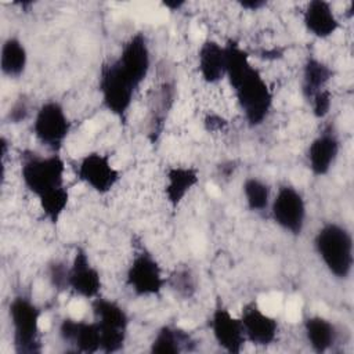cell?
<instances>
[{"mask_svg":"<svg viewBox=\"0 0 354 354\" xmlns=\"http://www.w3.org/2000/svg\"><path fill=\"white\" fill-rule=\"evenodd\" d=\"M28 112H29V108H28V104L25 100H18L8 111L7 113V118L11 123H19L22 120L26 119L28 116Z\"/></svg>","mask_w":354,"mask_h":354,"instance_id":"obj_29","label":"cell"},{"mask_svg":"<svg viewBox=\"0 0 354 354\" xmlns=\"http://www.w3.org/2000/svg\"><path fill=\"white\" fill-rule=\"evenodd\" d=\"M137 88L138 87L123 73L115 59L102 65L98 82L102 105L122 122L127 118Z\"/></svg>","mask_w":354,"mask_h":354,"instance_id":"obj_6","label":"cell"},{"mask_svg":"<svg viewBox=\"0 0 354 354\" xmlns=\"http://www.w3.org/2000/svg\"><path fill=\"white\" fill-rule=\"evenodd\" d=\"M162 4H163L166 8L171 10V11H177V10H180L185 3L181 1V0H169V1H163Z\"/></svg>","mask_w":354,"mask_h":354,"instance_id":"obj_32","label":"cell"},{"mask_svg":"<svg viewBox=\"0 0 354 354\" xmlns=\"http://www.w3.org/2000/svg\"><path fill=\"white\" fill-rule=\"evenodd\" d=\"M236 102L250 127H257L268 118L274 95L267 82L250 62L225 75Z\"/></svg>","mask_w":354,"mask_h":354,"instance_id":"obj_1","label":"cell"},{"mask_svg":"<svg viewBox=\"0 0 354 354\" xmlns=\"http://www.w3.org/2000/svg\"><path fill=\"white\" fill-rule=\"evenodd\" d=\"M91 308L100 332L101 351L108 354L120 351L126 344L129 330L126 310L118 301L101 296L93 299Z\"/></svg>","mask_w":354,"mask_h":354,"instance_id":"obj_5","label":"cell"},{"mask_svg":"<svg viewBox=\"0 0 354 354\" xmlns=\"http://www.w3.org/2000/svg\"><path fill=\"white\" fill-rule=\"evenodd\" d=\"M205 124H206L207 130H220V129H223V126L227 124V122L217 115H209L205 119Z\"/></svg>","mask_w":354,"mask_h":354,"instance_id":"obj_30","label":"cell"},{"mask_svg":"<svg viewBox=\"0 0 354 354\" xmlns=\"http://www.w3.org/2000/svg\"><path fill=\"white\" fill-rule=\"evenodd\" d=\"M65 162L57 152L46 156L33 151L22 153L21 178L37 199L65 185Z\"/></svg>","mask_w":354,"mask_h":354,"instance_id":"obj_3","label":"cell"},{"mask_svg":"<svg viewBox=\"0 0 354 354\" xmlns=\"http://www.w3.org/2000/svg\"><path fill=\"white\" fill-rule=\"evenodd\" d=\"M303 24L307 32L317 39H328L340 28L333 7L326 0H311L307 3L303 11Z\"/></svg>","mask_w":354,"mask_h":354,"instance_id":"obj_17","label":"cell"},{"mask_svg":"<svg viewBox=\"0 0 354 354\" xmlns=\"http://www.w3.org/2000/svg\"><path fill=\"white\" fill-rule=\"evenodd\" d=\"M37 201H39V205H40L44 218L51 224H57L68 207L69 189L66 188V185H64V187L41 196Z\"/></svg>","mask_w":354,"mask_h":354,"instance_id":"obj_25","label":"cell"},{"mask_svg":"<svg viewBox=\"0 0 354 354\" xmlns=\"http://www.w3.org/2000/svg\"><path fill=\"white\" fill-rule=\"evenodd\" d=\"M171 288L181 296L189 297L192 296L195 290V282L194 277L188 270H178L173 277H171Z\"/></svg>","mask_w":354,"mask_h":354,"instance_id":"obj_28","label":"cell"},{"mask_svg":"<svg viewBox=\"0 0 354 354\" xmlns=\"http://www.w3.org/2000/svg\"><path fill=\"white\" fill-rule=\"evenodd\" d=\"M167 283L156 259L145 249L138 250L126 271V285L138 297L158 296Z\"/></svg>","mask_w":354,"mask_h":354,"instance_id":"obj_8","label":"cell"},{"mask_svg":"<svg viewBox=\"0 0 354 354\" xmlns=\"http://www.w3.org/2000/svg\"><path fill=\"white\" fill-rule=\"evenodd\" d=\"M12 328V346L17 354H37L41 351L40 310L26 296H15L8 306Z\"/></svg>","mask_w":354,"mask_h":354,"instance_id":"obj_4","label":"cell"},{"mask_svg":"<svg viewBox=\"0 0 354 354\" xmlns=\"http://www.w3.org/2000/svg\"><path fill=\"white\" fill-rule=\"evenodd\" d=\"M308 104L311 106V112L317 119H324L332 106V93L329 88L321 90L317 94H314L310 100Z\"/></svg>","mask_w":354,"mask_h":354,"instance_id":"obj_27","label":"cell"},{"mask_svg":"<svg viewBox=\"0 0 354 354\" xmlns=\"http://www.w3.org/2000/svg\"><path fill=\"white\" fill-rule=\"evenodd\" d=\"M209 326L218 347L232 354L242 351V347L246 343V337L241 319L239 317L231 314V311L221 301H218L213 308Z\"/></svg>","mask_w":354,"mask_h":354,"instance_id":"obj_12","label":"cell"},{"mask_svg":"<svg viewBox=\"0 0 354 354\" xmlns=\"http://www.w3.org/2000/svg\"><path fill=\"white\" fill-rule=\"evenodd\" d=\"M191 343V336L178 328L163 325L153 336L149 351L153 354H178Z\"/></svg>","mask_w":354,"mask_h":354,"instance_id":"obj_23","label":"cell"},{"mask_svg":"<svg viewBox=\"0 0 354 354\" xmlns=\"http://www.w3.org/2000/svg\"><path fill=\"white\" fill-rule=\"evenodd\" d=\"M76 176L90 189L100 195L108 194L119 181L120 173L113 166L111 156L102 152H88L76 165Z\"/></svg>","mask_w":354,"mask_h":354,"instance_id":"obj_10","label":"cell"},{"mask_svg":"<svg viewBox=\"0 0 354 354\" xmlns=\"http://www.w3.org/2000/svg\"><path fill=\"white\" fill-rule=\"evenodd\" d=\"M58 335L64 343L71 344L79 353L101 351V339L95 322L66 317L58 326Z\"/></svg>","mask_w":354,"mask_h":354,"instance_id":"obj_16","label":"cell"},{"mask_svg":"<svg viewBox=\"0 0 354 354\" xmlns=\"http://www.w3.org/2000/svg\"><path fill=\"white\" fill-rule=\"evenodd\" d=\"M315 252L329 271L337 279H347L354 264V243L351 232L342 224L326 223L314 236Z\"/></svg>","mask_w":354,"mask_h":354,"instance_id":"obj_2","label":"cell"},{"mask_svg":"<svg viewBox=\"0 0 354 354\" xmlns=\"http://www.w3.org/2000/svg\"><path fill=\"white\" fill-rule=\"evenodd\" d=\"M68 274H69V266H66L61 260H53L48 264L47 275L48 281L57 290H66L68 289Z\"/></svg>","mask_w":354,"mask_h":354,"instance_id":"obj_26","label":"cell"},{"mask_svg":"<svg viewBox=\"0 0 354 354\" xmlns=\"http://www.w3.org/2000/svg\"><path fill=\"white\" fill-rule=\"evenodd\" d=\"M340 151V140L332 126L322 130L307 148L308 169L315 177L326 176L333 167Z\"/></svg>","mask_w":354,"mask_h":354,"instance_id":"obj_15","label":"cell"},{"mask_svg":"<svg viewBox=\"0 0 354 354\" xmlns=\"http://www.w3.org/2000/svg\"><path fill=\"white\" fill-rule=\"evenodd\" d=\"M270 213L272 221L290 235H300L306 225L307 206L303 195L292 185H282L271 199Z\"/></svg>","mask_w":354,"mask_h":354,"instance_id":"obj_9","label":"cell"},{"mask_svg":"<svg viewBox=\"0 0 354 354\" xmlns=\"http://www.w3.org/2000/svg\"><path fill=\"white\" fill-rule=\"evenodd\" d=\"M304 335L315 353L328 351L337 339L335 324L322 315H311L304 319Z\"/></svg>","mask_w":354,"mask_h":354,"instance_id":"obj_21","label":"cell"},{"mask_svg":"<svg viewBox=\"0 0 354 354\" xmlns=\"http://www.w3.org/2000/svg\"><path fill=\"white\" fill-rule=\"evenodd\" d=\"M332 77L333 71L326 62L314 55H308L304 61L301 73V94L304 100L308 101L318 91L328 88Z\"/></svg>","mask_w":354,"mask_h":354,"instance_id":"obj_20","label":"cell"},{"mask_svg":"<svg viewBox=\"0 0 354 354\" xmlns=\"http://www.w3.org/2000/svg\"><path fill=\"white\" fill-rule=\"evenodd\" d=\"M246 342L254 346L267 347L278 337V321L264 313L256 301L246 303L239 315Z\"/></svg>","mask_w":354,"mask_h":354,"instance_id":"obj_14","label":"cell"},{"mask_svg":"<svg viewBox=\"0 0 354 354\" xmlns=\"http://www.w3.org/2000/svg\"><path fill=\"white\" fill-rule=\"evenodd\" d=\"M239 6L249 11H257V10L263 8L264 6H267V1H264V0H243V1H239Z\"/></svg>","mask_w":354,"mask_h":354,"instance_id":"obj_31","label":"cell"},{"mask_svg":"<svg viewBox=\"0 0 354 354\" xmlns=\"http://www.w3.org/2000/svg\"><path fill=\"white\" fill-rule=\"evenodd\" d=\"M28 65V51L18 37L10 36L3 41L0 53V69L7 77L17 79L24 75Z\"/></svg>","mask_w":354,"mask_h":354,"instance_id":"obj_22","label":"cell"},{"mask_svg":"<svg viewBox=\"0 0 354 354\" xmlns=\"http://www.w3.org/2000/svg\"><path fill=\"white\" fill-rule=\"evenodd\" d=\"M101 288L100 271L90 261L87 252L83 248H77L69 266L68 289L80 297L93 300L100 296Z\"/></svg>","mask_w":354,"mask_h":354,"instance_id":"obj_13","label":"cell"},{"mask_svg":"<svg viewBox=\"0 0 354 354\" xmlns=\"http://www.w3.org/2000/svg\"><path fill=\"white\" fill-rule=\"evenodd\" d=\"M198 69L203 82L218 83L225 77V50L218 41L206 39L198 50Z\"/></svg>","mask_w":354,"mask_h":354,"instance_id":"obj_19","label":"cell"},{"mask_svg":"<svg viewBox=\"0 0 354 354\" xmlns=\"http://www.w3.org/2000/svg\"><path fill=\"white\" fill-rule=\"evenodd\" d=\"M71 129L72 122L65 108L58 101H46L37 108L32 131L36 140L51 152L58 153L68 138Z\"/></svg>","mask_w":354,"mask_h":354,"instance_id":"obj_7","label":"cell"},{"mask_svg":"<svg viewBox=\"0 0 354 354\" xmlns=\"http://www.w3.org/2000/svg\"><path fill=\"white\" fill-rule=\"evenodd\" d=\"M242 192L249 210L261 213L270 207V187L263 180L257 177H248L242 184Z\"/></svg>","mask_w":354,"mask_h":354,"instance_id":"obj_24","label":"cell"},{"mask_svg":"<svg viewBox=\"0 0 354 354\" xmlns=\"http://www.w3.org/2000/svg\"><path fill=\"white\" fill-rule=\"evenodd\" d=\"M199 183V171L192 166H171L166 171L165 198L171 209H177Z\"/></svg>","mask_w":354,"mask_h":354,"instance_id":"obj_18","label":"cell"},{"mask_svg":"<svg viewBox=\"0 0 354 354\" xmlns=\"http://www.w3.org/2000/svg\"><path fill=\"white\" fill-rule=\"evenodd\" d=\"M123 73L137 86L147 79L151 68V51L148 40L142 32L134 33L122 47L115 59Z\"/></svg>","mask_w":354,"mask_h":354,"instance_id":"obj_11","label":"cell"}]
</instances>
